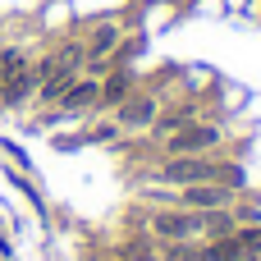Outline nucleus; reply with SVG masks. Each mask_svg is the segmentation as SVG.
<instances>
[{
    "label": "nucleus",
    "mask_w": 261,
    "mask_h": 261,
    "mask_svg": "<svg viewBox=\"0 0 261 261\" xmlns=\"http://www.w3.org/2000/svg\"><path fill=\"white\" fill-rule=\"evenodd\" d=\"M229 138H234L229 119L206 115V119H197V124L161 138L156 142V156H216V151H229Z\"/></svg>",
    "instance_id": "1"
},
{
    "label": "nucleus",
    "mask_w": 261,
    "mask_h": 261,
    "mask_svg": "<svg viewBox=\"0 0 261 261\" xmlns=\"http://www.w3.org/2000/svg\"><path fill=\"white\" fill-rule=\"evenodd\" d=\"M142 234L151 243H202V239H211V220L202 211H184V206H151L142 216Z\"/></svg>",
    "instance_id": "2"
},
{
    "label": "nucleus",
    "mask_w": 261,
    "mask_h": 261,
    "mask_svg": "<svg viewBox=\"0 0 261 261\" xmlns=\"http://www.w3.org/2000/svg\"><path fill=\"white\" fill-rule=\"evenodd\" d=\"M161 110H165V96H161L151 83H138V92H133L124 106H115L110 119L119 124V133H147V128L156 124Z\"/></svg>",
    "instance_id": "3"
},
{
    "label": "nucleus",
    "mask_w": 261,
    "mask_h": 261,
    "mask_svg": "<svg viewBox=\"0 0 261 261\" xmlns=\"http://www.w3.org/2000/svg\"><path fill=\"white\" fill-rule=\"evenodd\" d=\"M78 37H83V46H87V60H110V55L119 50V41L128 37V23L115 18V14H106V18H92Z\"/></svg>",
    "instance_id": "4"
},
{
    "label": "nucleus",
    "mask_w": 261,
    "mask_h": 261,
    "mask_svg": "<svg viewBox=\"0 0 261 261\" xmlns=\"http://www.w3.org/2000/svg\"><path fill=\"white\" fill-rule=\"evenodd\" d=\"M239 202V193L234 188H225V184H184V188H174V206H184V211H229Z\"/></svg>",
    "instance_id": "5"
},
{
    "label": "nucleus",
    "mask_w": 261,
    "mask_h": 261,
    "mask_svg": "<svg viewBox=\"0 0 261 261\" xmlns=\"http://www.w3.org/2000/svg\"><path fill=\"white\" fill-rule=\"evenodd\" d=\"M96 101H101V78L78 73V78L64 87V96L55 101V110L69 115V119H92V115H96Z\"/></svg>",
    "instance_id": "6"
},
{
    "label": "nucleus",
    "mask_w": 261,
    "mask_h": 261,
    "mask_svg": "<svg viewBox=\"0 0 261 261\" xmlns=\"http://www.w3.org/2000/svg\"><path fill=\"white\" fill-rule=\"evenodd\" d=\"M138 83H142V73H138L133 64H115V69L101 78V101H96V115H110L115 106H124V101L138 92Z\"/></svg>",
    "instance_id": "7"
},
{
    "label": "nucleus",
    "mask_w": 261,
    "mask_h": 261,
    "mask_svg": "<svg viewBox=\"0 0 261 261\" xmlns=\"http://www.w3.org/2000/svg\"><path fill=\"white\" fill-rule=\"evenodd\" d=\"M161 261H202V243H161Z\"/></svg>",
    "instance_id": "8"
}]
</instances>
